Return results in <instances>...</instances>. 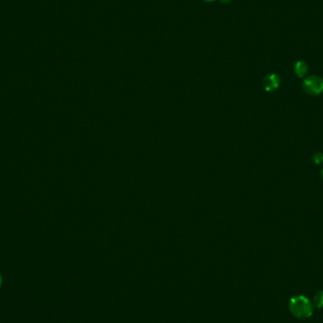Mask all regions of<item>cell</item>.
Wrapping results in <instances>:
<instances>
[{"instance_id": "cell-2", "label": "cell", "mask_w": 323, "mask_h": 323, "mask_svg": "<svg viewBox=\"0 0 323 323\" xmlns=\"http://www.w3.org/2000/svg\"><path fill=\"white\" fill-rule=\"evenodd\" d=\"M302 90L310 96H318L323 93V79L318 76H309L302 81Z\"/></svg>"}, {"instance_id": "cell-6", "label": "cell", "mask_w": 323, "mask_h": 323, "mask_svg": "<svg viewBox=\"0 0 323 323\" xmlns=\"http://www.w3.org/2000/svg\"><path fill=\"white\" fill-rule=\"evenodd\" d=\"M313 162L316 165H319L323 162V152H317L313 155Z\"/></svg>"}, {"instance_id": "cell-4", "label": "cell", "mask_w": 323, "mask_h": 323, "mask_svg": "<svg viewBox=\"0 0 323 323\" xmlns=\"http://www.w3.org/2000/svg\"><path fill=\"white\" fill-rule=\"evenodd\" d=\"M294 72L299 78H303V77H306L307 72H308V66L304 62L299 61L295 64Z\"/></svg>"}, {"instance_id": "cell-9", "label": "cell", "mask_w": 323, "mask_h": 323, "mask_svg": "<svg viewBox=\"0 0 323 323\" xmlns=\"http://www.w3.org/2000/svg\"><path fill=\"white\" fill-rule=\"evenodd\" d=\"M203 1H205V2H213L214 0H203Z\"/></svg>"}, {"instance_id": "cell-1", "label": "cell", "mask_w": 323, "mask_h": 323, "mask_svg": "<svg viewBox=\"0 0 323 323\" xmlns=\"http://www.w3.org/2000/svg\"><path fill=\"white\" fill-rule=\"evenodd\" d=\"M289 310L295 317L306 319L313 315L314 304L304 296H296L290 299Z\"/></svg>"}, {"instance_id": "cell-8", "label": "cell", "mask_w": 323, "mask_h": 323, "mask_svg": "<svg viewBox=\"0 0 323 323\" xmlns=\"http://www.w3.org/2000/svg\"><path fill=\"white\" fill-rule=\"evenodd\" d=\"M1 284H2V277H1V274H0V286H1Z\"/></svg>"}, {"instance_id": "cell-7", "label": "cell", "mask_w": 323, "mask_h": 323, "mask_svg": "<svg viewBox=\"0 0 323 323\" xmlns=\"http://www.w3.org/2000/svg\"><path fill=\"white\" fill-rule=\"evenodd\" d=\"M231 0H221V2L222 3H224V4H227V3H229Z\"/></svg>"}, {"instance_id": "cell-10", "label": "cell", "mask_w": 323, "mask_h": 323, "mask_svg": "<svg viewBox=\"0 0 323 323\" xmlns=\"http://www.w3.org/2000/svg\"><path fill=\"white\" fill-rule=\"evenodd\" d=\"M321 178H322L323 180V169L321 170Z\"/></svg>"}, {"instance_id": "cell-3", "label": "cell", "mask_w": 323, "mask_h": 323, "mask_svg": "<svg viewBox=\"0 0 323 323\" xmlns=\"http://www.w3.org/2000/svg\"><path fill=\"white\" fill-rule=\"evenodd\" d=\"M280 84H281V79L277 74H270L265 77L263 81L264 88L267 92L276 91L280 87Z\"/></svg>"}, {"instance_id": "cell-5", "label": "cell", "mask_w": 323, "mask_h": 323, "mask_svg": "<svg viewBox=\"0 0 323 323\" xmlns=\"http://www.w3.org/2000/svg\"><path fill=\"white\" fill-rule=\"evenodd\" d=\"M314 306L321 309L323 308V290L318 291L314 297Z\"/></svg>"}]
</instances>
